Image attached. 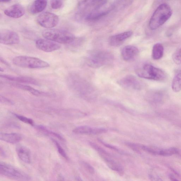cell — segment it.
I'll list each match as a JSON object with an SVG mask.
<instances>
[{
  "instance_id": "obj_1",
  "label": "cell",
  "mask_w": 181,
  "mask_h": 181,
  "mask_svg": "<svg viewBox=\"0 0 181 181\" xmlns=\"http://www.w3.org/2000/svg\"><path fill=\"white\" fill-rule=\"evenodd\" d=\"M70 89L76 95L85 100L94 101L97 97L96 89L86 80L76 75H72L68 79Z\"/></svg>"
},
{
  "instance_id": "obj_2",
  "label": "cell",
  "mask_w": 181,
  "mask_h": 181,
  "mask_svg": "<svg viewBox=\"0 0 181 181\" xmlns=\"http://www.w3.org/2000/svg\"><path fill=\"white\" fill-rule=\"evenodd\" d=\"M172 14V9L169 5L166 3L160 5L150 19V29L155 30L159 28L169 20Z\"/></svg>"
},
{
  "instance_id": "obj_3",
  "label": "cell",
  "mask_w": 181,
  "mask_h": 181,
  "mask_svg": "<svg viewBox=\"0 0 181 181\" xmlns=\"http://www.w3.org/2000/svg\"><path fill=\"white\" fill-rule=\"evenodd\" d=\"M114 60L111 53L103 50H95L89 52L86 57L88 66L93 68H99L110 63Z\"/></svg>"
},
{
  "instance_id": "obj_4",
  "label": "cell",
  "mask_w": 181,
  "mask_h": 181,
  "mask_svg": "<svg viewBox=\"0 0 181 181\" xmlns=\"http://www.w3.org/2000/svg\"><path fill=\"white\" fill-rule=\"evenodd\" d=\"M42 35L45 39L58 44H70L74 43L76 40L73 34L62 29H47L42 32Z\"/></svg>"
},
{
  "instance_id": "obj_5",
  "label": "cell",
  "mask_w": 181,
  "mask_h": 181,
  "mask_svg": "<svg viewBox=\"0 0 181 181\" xmlns=\"http://www.w3.org/2000/svg\"><path fill=\"white\" fill-rule=\"evenodd\" d=\"M136 72L139 77L153 80L162 81L166 78V74L164 71L149 64L138 68Z\"/></svg>"
},
{
  "instance_id": "obj_6",
  "label": "cell",
  "mask_w": 181,
  "mask_h": 181,
  "mask_svg": "<svg viewBox=\"0 0 181 181\" xmlns=\"http://www.w3.org/2000/svg\"><path fill=\"white\" fill-rule=\"evenodd\" d=\"M15 66L28 69H41L49 67L50 64L40 59L26 56L15 57L12 60Z\"/></svg>"
},
{
  "instance_id": "obj_7",
  "label": "cell",
  "mask_w": 181,
  "mask_h": 181,
  "mask_svg": "<svg viewBox=\"0 0 181 181\" xmlns=\"http://www.w3.org/2000/svg\"><path fill=\"white\" fill-rule=\"evenodd\" d=\"M106 1H83L78 4L76 17L78 21L85 20L89 14L105 2Z\"/></svg>"
},
{
  "instance_id": "obj_8",
  "label": "cell",
  "mask_w": 181,
  "mask_h": 181,
  "mask_svg": "<svg viewBox=\"0 0 181 181\" xmlns=\"http://www.w3.org/2000/svg\"><path fill=\"white\" fill-rule=\"evenodd\" d=\"M0 173L10 178L19 181H28L31 177L20 169L7 163L0 162Z\"/></svg>"
},
{
  "instance_id": "obj_9",
  "label": "cell",
  "mask_w": 181,
  "mask_h": 181,
  "mask_svg": "<svg viewBox=\"0 0 181 181\" xmlns=\"http://www.w3.org/2000/svg\"><path fill=\"white\" fill-rule=\"evenodd\" d=\"M109 1H106L103 4L88 15L85 21L89 22L96 21L105 17L114 10L116 9L115 1L109 3Z\"/></svg>"
},
{
  "instance_id": "obj_10",
  "label": "cell",
  "mask_w": 181,
  "mask_h": 181,
  "mask_svg": "<svg viewBox=\"0 0 181 181\" xmlns=\"http://www.w3.org/2000/svg\"><path fill=\"white\" fill-rule=\"evenodd\" d=\"M59 19L58 15L53 13L46 12L40 15L37 18V21L42 27L51 28L56 27Z\"/></svg>"
},
{
  "instance_id": "obj_11",
  "label": "cell",
  "mask_w": 181,
  "mask_h": 181,
  "mask_svg": "<svg viewBox=\"0 0 181 181\" xmlns=\"http://www.w3.org/2000/svg\"><path fill=\"white\" fill-rule=\"evenodd\" d=\"M118 84L124 89L132 90H139L142 87L141 84L136 76L128 75L122 78L117 82Z\"/></svg>"
},
{
  "instance_id": "obj_12",
  "label": "cell",
  "mask_w": 181,
  "mask_h": 181,
  "mask_svg": "<svg viewBox=\"0 0 181 181\" xmlns=\"http://www.w3.org/2000/svg\"><path fill=\"white\" fill-rule=\"evenodd\" d=\"M19 42V36L14 31L3 29L0 32L1 43L6 45H12L18 44Z\"/></svg>"
},
{
  "instance_id": "obj_13",
  "label": "cell",
  "mask_w": 181,
  "mask_h": 181,
  "mask_svg": "<svg viewBox=\"0 0 181 181\" xmlns=\"http://www.w3.org/2000/svg\"><path fill=\"white\" fill-rule=\"evenodd\" d=\"M37 48L44 52H52L60 49L61 46L59 44L46 39H39L35 42Z\"/></svg>"
},
{
  "instance_id": "obj_14",
  "label": "cell",
  "mask_w": 181,
  "mask_h": 181,
  "mask_svg": "<svg viewBox=\"0 0 181 181\" xmlns=\"http://www.w3.org/2000/svg\"><path fill=\"white\" fill-rule=\"evenodd\" d=\"M107 130L102 128H94L87 126L77 127L73 130V132L76 134L85 135H97L107 132Z\"/></svg>"
},
{
  "instance_id": "obj_15",
  "label": "cell",
  "mask_w": 181,
  "mask_h": 181,
  "mask_svg": "<svg viewBox=\"0 0 181 181\" xmlns=\"http://www.w3.org/2000/svg\"><path fill=\"white\" fill-rule=\"evenodd\" d=\"M131 31H128L121 33L109 37V45L114 47H118L121 45L126 40L133 35Z\"/></svg>"
},
{
  "instance_id": "obj_16",
  "label": "cell",
  "mask_w": 181,
  "mask_h": 181,
  "mask_svg": "<svg viewBox=\"0 0 181 181\" xmlns=\"http://www.w3.org/2000/svg\"><path fill=\"white\" fill-rule=\"evenodd\" d=\"M25 13L24 6L19 4H16L10 6L4 11V13L8 17L17 19L22 17Z\"/></svg>"
},
{
  "instance_id": "obj_17",
  "label": "cell",
  "mask_w": 181,
  "mask_h": 181,
  "mask_svg": "<svg viewBox=\"0 0 181 181\" xmlns=\"http://www.w3.org/2000/svg\"><path fill=\"white\" fill-rule=\"evenodd\" d=\"M139 53V50L133 45H128L124 47L121 51V56L124 60L126 62L132 61Z\"/></svg>"
},
{
  "instance_id": "obj_18",
  "label": "cell",
  "mask_w": 181,
  "mask_h": 181,
  "mask_svg": "<svg viewBox=\"0 0 181 181\" xmlns=\"http://www.w3.org/2000/svg\"><path fill=\"white\" fill-rule=\"evenodd\" d=\"M1 77L8 80L15 81L21 83H27V84L33 85H37L36 80L32 78L27 76H14L8 75H1Z\"/></svg>"
},
{
  "instance_id": "obj_19",
  "label": "cell",
  "mask_w": 181,
  "mask_h": 181,
  "mask_svg": "<svg viewBox=\"0 0 181 181\" xmlns=\"http://www.w3.org/2000/svg\"><path fill=\"white\" fill-rule=\"evenodd\" d=\"M18 157L23 162L29 164L31 162V154L30 150L26 147L18 146L16 148Z\"/></svg>"
},
{
  "instance_id": "obj_20",
  "label": "cell",
  "mask_w": 181,
  "mask_h": 181,
  "mask_svg": "<svg viewBox=\"0 0 181 181\" xmlns=\"http://www.w3.org/2000/svg\"><path fill=\"white\" fill-rule=\"evenodd\" d=\"M21 135L18 133H4L0 134V139L10 144H16L22 140Z\"/></svg>"
},
{
  "instance_id": "obj_21",
  "label": "cell",
  "mask_w": 181,
  "mask_h": 181,
  "mask_svg": "<svg viewBox=\"0 0 181 181\" xmlns=\"http://www.w3.org/2000/svg\"><path fill=\"white\" fill-rule=\"evenodd\" d=\"M47 5V1L44 0H37L34 1L30 8L31 13L35 14L44 10Z\"/></svg>"
},
{
  "instance_id": "obj_22",
  "label": "cell",
  "mask_w": 181,
  "mask_h": 181,
  "mask_svg": "<svg viewBox=\"0 0 181 181\" xmlns=\"http://www.w3.org/2000/svg\"><path fill=\"white\" fill-rule=\"evenodd\" d=\"M172 90L178 92L181 90V69L176 71L172 84Z\"/></svg>"
},
{
  "instance_id": "obj_23",
  "label": "cell",
  "mask_w": 181,
  "mask_h": 181,
  "mask_svg": "<svg viewBox=\"0 0 181 181\" xmlns=\"http://www.w3.org/2000/svg\"><path fill=\"white\" fill-rule=\"evenodd\" d=\"M11 85L14 87L20 89L25 91L30 92V93L35 96H40L42 95L43 93L40 91L34 89L30 86L25 85L18 84V83H11Z\"/></svg>"
},
{
  "instance_id": "obj_24",
  "label": "cell",
  "mask_w": 181,
  "mask_h": 181,
  "mask_svg": "<svg viewBox=\"0 0 181 181\" xmlns=\"http://www.w3.org/2000/svg\"><path fill=\"white\" fill-rule=\"evenodd\" d=\"M103 158L107 165L110 169H112V170L120 173L123 172V168L120 164L115 162L113 160L107 158V157L104 156Z\"/></svg>"
},
{
  "instance_id": "obj_25",
  "label": "cell",
  "mask_w": 181,
  "mask_h": 181,
  "mask_svg": "<svg viewBox=\"0 0 181 181\" xmlns=\"http://www.w3.org/2000/svg\"><path fill=\"white\" fill-rule=\"evenodd\" d=\"M164 53V47L161 44L157 43L154 45L152 50V57L154 60L160 59L163 57Z\"/></svg>"
},
{
  "instance_id": "obj_26",
  "label": "cell",
  "mask_w": 181,
  "mask_h": 181,
  "mask_svg": "<svg viewBox=\"0 0 181 181\" xmlns=\"http://www.w3.org/2000/svg\"><path fill=\"white\" fill-rule=\"evenodd\" d=\"M36 128L39 131L45 134V135L58 138V139L62 141H65L64 138L61 135L58 133L52 131V130H49L46 127L43 126H36Z\"/></svg>"
},
{
  "instance_id": "obj_27",
  "label": "cell",
  "mask_w": 181,
  "mask_h": 181,
  "mask_svg": "<svg viewBox=\"0 0 181 181\" xmlns=\"http://www.w3.org/2000/svg\"><path fill=\"white\" fill-rule=\"evenodd\" d=\"M179 150L177 148H171L166 149H161L159 155L168 156L178 154Z\"/></svg>"
},
{
  "instance_id": "obj_28",
  "label": "cell",
  "mask_w": 181,
  "mask_h": 181,
  "mask_svg": "<svg viewBox=\"0 0 181 181\" xmlns=\"http://www.w3.org/2000/svg\"><path fill=\"white\" fill-rule=\"evenodd\" d=\"M52 141L53 142V143H54L55 146H56L57 150L59 154L61 155L65 159L67 160H68V157L66 153L65 152V151L62 146L58 142L56 141V140L52 139Z\"/></svg>"
},
{
  "instance_id": "obj_29",
  "label": "cell",
  "mask_w": 181,
  "mask_h": 181,
  "mask_svg": "<svg viewBox=\"0 0 181 181\" xmlns=\"http://www.w3.org/2000/svg\"><path fill=\"white\" fill-rule=\"evenodd\" d=\"M172 59L175 64H181V48L178 49L174 52L172 55Z\"/></svg>"
},
{
  "instance_id": "obj_30",
  "label": "cell",
  "mask_w": 181,
  "mask_h": 181,
  "mask_svg": "<svg viewBox=\"0 0 181 181\" xmlns=\"http://www.w3.org/2000/svg\"><path fill=\"white\" fill-rule=\"evenodd\" d=\"M89 145L94 150H95L98 152L103 155V156L106 155L109 156V154L106 151L104 150L103 148L101 147L96 143L93 142L89 143Z\"/></svg>"
},
{
  "instance_id": "obj_31",
  "label": "cell",
  "mask_w": 181,
  "mask_h": 181,
  "mask_svg": "<svg viewBox=\"0 0 181 181\" xmlns=\"http://www.w3.org/2000/svg\"><path fill=\"white\" fill-rule=\"evenodd\" d=\"M15 116L18 119L21 121L23 122V123L28 124L33 126L34 125V121L32 119L28 118V117L24 116L15 114Z\"/></svg>"
},
{
  "instance_id": "obj_32",
  "label": "cell",
  "mask_w": 181,
  "mask_h": 181,
  "mask_svg": "<svg viewBox=\"0 0 181 181\" xmlns=\"http://www.w3.org/2000/svg\"><path fill=\"white\" fill-rule=\"evenodd\" d=\"M63 2L61 1H53L51 3V7L53 9H60L62 6Z\"/></svg>"
},
{
  "instance_id": "obj_33",
  "label": "cell",
  "mask_w": 181,
  "mask_h": 181,
  "mask_svg": "<svg viewBox=\"0 0 181 181\" xmlns=\"http://www.w3.org/2000/svg\"><path fill=\"white\" fill-rule=\"evenodd\" d=\"M99 141L102 144H103L104 146L106 147L109 148L113 150H114L117 151V152H118V153H123V154H124L123 151L121 150L120 149H119L118 148L116 147L115 146H112V145L109 144H107V143L104 142V141H101V140L100 139L99 140Z\"/></svg>"
},
{
  "instance_id": "obj_34",
  "label": "cell",
  "mask_w": 181,
  "mask_h": 181,
  "mask_svg": "<svg viewBox=\"0 0 181 181\" xmlns=\"http://www.w3.org/2000/svg\"><path fill=\"white\" fill-rule=\"evenodd\" d=\"M83 165L85 169L87 172L91 174H93L94 173L95 171L93 167L91 166L90 164L85 162H83Z\"/></svg>"
},
{
  "instance_id": "obj_35",
  "label": "cell",
  "mask_w": 181,
  "mask_h": 181,
  "mask_svg": "<svg viewBox=\"0 0 181 181\" xmlns=\"http://www.w3.org/2000/svg\"><path fill=\"white\" fill-rule=\"evenodd\" d=\"M0 101L1 103L6 105H12L14 104V103L12 101L1 95L0 97Z\"/></svg>"
},
{
  "instance_id": "obj_36",
  "label": "cell",
  "mask_w": 181,
  "mask_h": 181,
  "mask_svg": "<svg viewBox=\"0 0 181 181\" xmlns=\"http://www.w3.org/2000/svg\"><path fill=\"white\" fill-rule=\"evenodd\" d=\"M149 178L151 181H163L157 174L151 173L149 174Z\"/></svg>"
},
{
  "instance_id": "obj_37",
  "label": "cell",
  "mask_w": 181,
  "mask_h": 181,
  "mask_svg": "<svg viewBox=\"0 0 181 181\" xmlns=\"http://www.w3.org/2000/svg\"><path fill=\"white\" fill-rule=\"evenodd\" d=\"M1 155L3 157H6V154L5 152L1 147Z\"/></svg>"
},
{
  "instance_id": "obj_38",
  "label": "cell",
  "mask_w": 181,
  "mask_h": 181,
  "mask_svg": "<svg viewBox=\"0 0 181 181\" xmlns=\"http://www.w3.org/2000/svg\"><path fill=\"white\" fill-rule=\"evenodd\" d=\"M169 178H170V179L171 181H179L172 175H171L169 176Z\"/></svg>"
},
{
  "instance_id": "obj_39",
  "label": "cell",
  "mask_w": 181,
  "mask_h": 181,
  "mask_svg": "<svg viewBox=\"0 0 181 181\" xmlns=\"http://www.w3.org/2000/svg\"><path fill=\"white\" fill-rule=\"evenodd\" d=\"M1 62L4 63V64H6V65H7V66H9V63H8L7 62L5 61V60L3 59V58H1Z\"/></svg>"
},
{
  "instance_id": "obj_40",
  "label": "cell",
  "mask_w": 181,
  "mask_h": 181,
  "mask_svg": "<svg viewBox=\"0 0 181 181\" xmlns=\"http://www.w3.org/2000/svg\"><path fill=\"white\" fill-rule=\"evenodd\" d=\"M76 181H83L80 178L78 177L76 179Z\"/></svg>"
},
{
  "instance_id": "obj_41",
  "label": "cell",
  "mask_w": 181,
  "mask_h": 181,
  "mask_svg": "<svg viewBox=\"0 0 181 181\" xmlns=\"http://www.w3.org/2000/svg\"><path fill=\"white\" fill-rule=\"evenodd\" d=\"M11 1H1V2H3V3H8V2H10Z\"/></svg>"
},
{
  "instance_id": "obj_42",
  "label": "cell",
  "mask_w": 181,
  "mask_h": 181,
  "mask_svg": "<svg viewBox=\"0 0 181 181\" xmlns=\"http://www.w3.org/2000/svg\"><path fill=\"white\" fill-rule=\"evenodd\" d=\"M60 179H59V180H58L57 181H64V180H63V179L62 178V179H61V178H60Z\"/></svg>"
},
{
  "instance_id": "obj_43",
  "label": "cell",
  "mask_w": 181,
  "mask_h": 181,
  "mask_svg": "<svg viewBox=\"0 0 181 181\" xmlns=\"http://www.w3.org/2000/svg\"><path fill=\"white\" fill-rule=\"evenodd\" d=\"M0 71H3L4 70H3V69H2V68H0Z\"/></svg>"
}]
</instances>
